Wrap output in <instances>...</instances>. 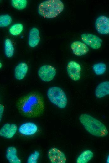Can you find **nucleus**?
I'll use <instances>...</instances> for the list:
<instances>
[{
    "mask_svg": "<svg viewBox=\"0 0 109 163\" xmlns=\"http://www.w3.org/2000/svg\"><path fill=\"white\" fill-rule=\"evenodd\" d=\"M17 106L21 114L30 118L40 115L44 110L42 97L35 92L30 93L20 99L18 103Z\"/></svg>",
    "mask_w": 109,
    "mask_h": 163,
    "instance_id": "1",
    "label": "nucleus"
},
{
    "mask_svg": "<svg viewBox=\"0 0 109 163\" xmlns=\"http://www.w3.org/2000/svg\"><path fill=\"white\" fill-rule=\"evenodd\" d=\"M95 95L98 98H102L109 94V82H102L98 85L95 90Z\"/></svg>",
    "mask_w": 109,
    "mask_h": 163,
    "instance_id": "14",
    "label": "nucleus"
},
{
    "mask_svg": "<svg viewBox=\"0 0 109 163\" xmlns=\"http://www.w3.org/2000/svg\"><path fill=\"white\" fill-rule=\"evenodd\" d=\"M70 47L73 54L78 56L85 55L89 51L87 46L83 42L80 41H75L72 42Z\"/></svg>",
    "mask_w": 109,
    "mask_h": 163,
    "instance_id": "11",
    "label": "nucleus"
},
{
    "mask_svg": "<svg viewBox=\"0 0 109 163\" xmlns=\"http://www.w3.org/2000/svg\"><path fill=\"white\" fill-rule=\"evenodd\" d=\"M67 71L70 77L74 81L80 79L81 67L80 65L74 61L69 62L67 66Z\"/></svg>",
    "mask_w": 109,
    "mask_h": 163,
    "instance_id": "9",
    "label": "nucleus"
},
{
    "mask_svg": "<svg viewBox=\"0 0 109 163\" xmlns=\"http://www.w3.org/2000/svg\"><path fill=\"white\" fill-rule=\"evenodd\" d=\"M79 119L85 129L91 134L98 137L107 136L108 130L106 126L98 119L87 114H81Z\"/></svg>",
    "mask_w": 109,
    "mask_h": 163,
    "instance_id": "2",
    "label": "nucleus"
},
{
    "mask_svg": "<svg viewBox=\"0 0 109 163\" xmlns=\"http://www.w3.org/2000/svg\"><path fill=\"white\" fill-rule=\"evenodd\" d=\"M106 162L107 163H109V155L107 156V158L106 159Z\"/></svg>",
    "mask_w": 109,
    "mask_h": 163,
    "instance_id": "25",
    "label": "nucleus"
},
{
    "mask_svg": "<svg viewBox=\"0 0 109 163\" xmlns=\"http://www.w3.org/2000/svg\"><path fill=\"white\" fill-rule=\"evenodd\" d=\"M12 22V18L9 15L6 14L0 15V27H6Z\"/></svg>",
    "mask_w": 109,
    "mask_h": 163,
    "instance_id": "21",
    "label": "nucleus"
},
{
    "mask_svg": "<svg viewBox=\"0 0 109 163\" xmlns=\"http://www.w3.org/2000/svg\"><path fill=\"white\" fill-rule=\"evenodd\" d=\"M11 5L15 8L18 10H22L26 7L27 1L26 0H12Z\"/></svg>",
    "mask_w": 109,
    "mask_h": 163,
    "instance_id": "22",
    "label": "nucleus"
},
{
    "mask_svg": "<svg viewBox=\"0 0 109 163\" xmlns=\"http://www.w3.org/2000/svg\"><path fill=\"white\" fill-rule=\"evenodd\" d=\"M2 67V64L1 62H0V69Z\"/></svg>",
    "mask_w": 109,
    "mask_h": 163,
    "instance_id": "26",
    "label": "nucleus"
},
{
    "mask_svg": "<svg viewBox=\"0 0 109 163\" xmlns=\"http://www.w3.org/2000/svg\"><path fill=\"white\" fill-rule=\"evenodd\" d=\"M95 27L97 32L101 34L106 35L109 33V18L105 16L101 15L96 19Z\"/></svg>",
    "mask_w": 109,
    "mask_h": 163,
    "instance_id": "8",
    "label": "nucleus"
},
{
    "mask_svg": "<svg viewBox=\"0 0 109 163\" xmlns=\"http://www.w3.org/2000/svg\"><path fill=\"white\" fill-rule=\"evenodd\" d=\"M4 111V107L2 104H0V122L1 121L3 113Z\"/></svg>",
    "mask_w": 109,
    "mask_h": 163,
    "instance_id": "24",
    "label": "nucleus"
},
{
    "mask_svg": "<svg viewBox=\"0 0 109 163\" xmlns=\"http://www.w3.org/2000/svg\"><path fill=\"white\" fill-rule=\"evenodd\" d=\"M47 95L53 104L61 109L65 108L67 104V98L64 91L58 87H52L48 90Z\"/></svg>",
    "mask_w": 109,
    "mask_h": 163,
    "instance_id": "4",
    "label": "nucleus"
},
{
    "mask_svg": "<svg viewBox=\"0 0 109 163\" xmlns=\"http://www.w3.org/2000/svg\"><path fill=\"white\" fill-rule=\"evenodd\" d=\"M83 42L94 49H97L100 48L102 40L99 37L90 33H84L81 36Z\"/></svg>",
    "mask_w": 109,
    "mask_h": 163,
    "instance_id": "6",
    "label": "nucleus"
},
{
    "mask_svg": "<svg viewBox=\"0 0 109 163\" xmlns=\"http://www.w3.org/2000/svg\"><path fill=\"white\" fill-rule=\"evenodd\" d=\"M23 26L22 24L17 23L11 26L9 29L10 34L13 36L19 35L23 31Z\"/></svg>",
    "mask_w": 109,
    "mask_h": 163,
    "instance_id": "20",
    "label": "nucleus"
},
{
    "mask_svg": "<svg viewBox=\"0 0 109 163\" xmlns=\"http://www.w3.org/2000/svg\"><path fill=\"white\" fill-rule=\"evenodd\" d=\"M17 129V127L16 124H6L0 129V136L7 139L11 138L15 134Z\"/></svg>",
    "mask_w": 109,
    "mask_h": 163,
    "instance_id": "12",
    "label": "nucleus"
},
{
    "mask_svg": "<svg viewBox=\"0 0 109 163\" xmlns=\"http://www.w3.org/2000/svg\"><path fill=\"white\" fill-rule=\"evenodd\" d=\"M39 155V152L38 151H35L29 157L27 162L28 163H37Z\"/></svg>",
    "mask_w": 109,
    "mask_h": 163,
    "instance_id": "23",
    "label": "nucleus"
},
{
    "mask_svg": "<svg viewBox=\"0 0 109 163\" xmlns=\"http://www.w3.org/2000/svg\"><path fill=\"white\" fill-rule=\"evenodd\" d=\"M14 47L11 40L6 39L4 41V51L6 56L8 58H11L14 53Z\"/></svg>",
    "mask_w": 109,
    "mask_h": 163,
    "instance_id": "18",
    "label": "nucleus"
},
{
    "mask_svg": "<svg viewBox=\"0 0 109 163\" xmlns=\"http://www.w3.org/2000/svg\"><path fill=\"white\" fill-rule=\"evenodd\" d=\"M38 130V126L35 123L28 122L22 124L19 128L18 131L22 135L30 136L36 133Z\"/></svg>",
    "mask_w": 109,
    "mask_h": 163,
    "instance_id": "10",
    "label": "nucleus"
},
{
    "mask_svg": "<svg viewBox=\"0 0 109 163\" xmlns=\"http://www.w3.org/2000/svg\"><path fill=\"white\" fill-rule=\"evenodd\" d=\"M64 5L60 0H48L41 3L38 8L39 14L47 18L57 17L63 11Z\"/></svg>",
    "mask_w": 109,
    "mask_h": 163,
    "instance_id": "3",
    "label": "nucleus"
},
{
    "mask_svg": "<svg viewBox=\"0 0 109 163\" xmlns=\"http://www.w3.org/2000/svg\"><path fill=\"white\" fill-rule=\"evenodd\" d=\"M93 153L91 150H85L78 157L76 163H87L93 158Z\"/></svg>",
    "mask_w": 109,
    "mask_h": 163,
    "instance_id": "17",
    "label": "nucleus"
},
{
    "mask_svg": "<svg viewBox=\"0 0 109 163\" xmlns=\"http://www.w3.org/2000/svg\"><path fill=\"white\" fill-rule=\"evenodd\" d=\"M92 68L96 75H101L105 73L106 70V66L105 63L100 62L94 64L92 66Z\"/></svg>",
    "mask_w": 109,
    "mask_h": 163,
    "instance_id": "19",
    "label": "nucleus"
},
{
    "mask_svg": "<svg viewBox=\"0 0 109 163\" xmlns=\"http://www.w3.org/2000/svg\"><path fill=\"white\" fill-rule=\"evenodd\" d=\"M56 73L55 68L49 65H44L41 66L38 71V75L43 82H49L54 77Z\"/></svg>",
    "mask_w": 109,
    "mask_h": 163,
    "instance_id": "5",
    "label": "nucleus"
},
{
    "mask_svg": "<svg viewBox=\"0 0 109 163\" xmlns=\"http://www.w3.org/2000/svg\"><path fill=\"white\" fill-rule=\"evenodd\" d=\"M17 150L15 147L10 146L6 150V157L10 163H21V161L17 155Z\"/></svg>",
    "mask_w": 109,
    "mask_h": 163,
    "instance_id": "16",
    "label": "nucleus"
},
{
    "mask_svg": "<svg viewBox=\"0 0 109 163\" xmlns=\"http://www.w3.org/2000/svg\"><path fill=\"white\" fill-rule=\"evenodd\" d=\"M28 71L27 65L24 62H21L15 67L14 70V76L18 80L23 79L25 77Z\"/></svg>",
    "mask_w": 109,
    "mask_h": 163,
    "instance_id": "15",
    "label": "nucleus"
},
{
    "mask_svg": "<svg viewBox=\"0 0 109 163\" xmlns=\"http://www.w3.org/2000/svg\"><path fill=\"white\" fill-rule=\"evenodd\" d=\"M48 156L52 163H65L67 160L64 153L54 147L49 150L48 152Z\"/></svg>",
    "mask_w": 109,
    "mask_h": 163,
    "instance_id": "7",
    "label": "nucleus"
},
{
    "mask_svg": "<svg viewBox=\"0 0 109 163\" xmlns=\"http://www.w3.org/2000/svg\"><path fill=\"white\" fill-rule=\"evenodd\" d=\"M40 41L39 31L36 27L32 28L29 33L28 44L32 48L36 46Z\"/></svg>",
    "mask_w": 109,
    "mask_h": 163,
    "instance_id": "13",
    "label": "nucleus"
}]
</instances>
